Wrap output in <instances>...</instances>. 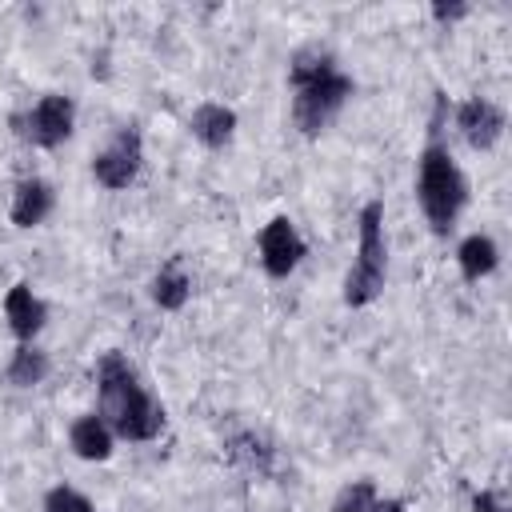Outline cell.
Listing matches in <instances>:
<instances>
[{"instance_id": "cell-12", "label": "cell", "mask_w": 512, "mask_h": 512, "mask_svg": "<svg viewBox=\"0 0 512 512\" xmlns=\"http://www.w3.org/2000/svg\"><path fill=\"white\" fill-rule=\"evenodd\" d=\"M72 448H76V456H84V460H104V456L112 452V432H108V424L96 420V416L76 420V424H72Z\"/></svg>"}, {"instance_id": "cell-18", "label": "cell", "mask_w": 512, "mask_h": 512, "mask_svg": "<svg viewBox=\"0 0 512 512\" xmlns=\"http://www.w3.org/2000/svg\"><path fill=\"white\" fill-rule=\"evenodd\" d=\"M472 512H504V508L496 504V496H492V492H480V496L472 500Z\"/></svg>"}, {"instance_id": "cell-14", "label": "cell", "mask_w": 512, "mask_h": 512, "mask_svg": "<svg viewBox=\"0 0 512 512\" xmlns=\"http://www.w3.org/2000/svg\"><path fill=\"white\" fill-rule=\"evenodd\" d=\"M152 296H156V304H160V308H180V304L188 300V276H184L176 264H168V268L156 276Z\"/></svg>"}, {"instance_id": "cell-19", "label": "cell", "mask_w": 512, "mask_h": 512, "mask_svg": "<svg viewBox=\"0 0 512 512\" xmlns=\"http://www.w3.org/2000/svg\"><path fill=\"white\" fill-rule=\"evenodd\" d=\"M432 12H436V20H456V16H464V4H436Z\"/></svg>"}, {"instance_id": "cell-9", "label": "cell", "mask_w": 512, "mask_h": 512, "mask_svg": "<svg viewBox=\"0 0 512 512\" xmlns=\"http://www.w3.org/2000/svg\"><path fill=\"white\" fill-rule=\"evenodd\" d=\"M4 316H8V324H12V332L20 340H32L40 332V324H44V304L32 296L28 284H16L8 292V300H4Z\"/></svg>"}, {"instance_id": "cell-13", "label": "cell", "mask_w": 512, "mask_h": 512, "mask_svg": "<svg viewBox=\"0 0 512 512\" xmlns=\"http://www.w3.org/2000/svg\"><path fill=\"white\" fill-rule=\"evenodd\" d=\"M456 256H460V268H464L468 280H480V276H488L496 268V244L488 236H468Z\"/></svg>"}, {"instance_id": "cell-7", "label": "cell", "mask_w": 512, "mask_h": 512, "mask_svg": "<svg viewBox=\"0 0 512 512\" xmlns=\"http://www.w3.org/2000/svg\"><path fill=\"white\" fill-rule=\"evenodd\" d=\"M28 140L32 144H44V148H52V144H60L68 132H72V100L68 96H44L32 112H28Z\"/></svg>"}, {"instance_id": "cell-6", "label": "cell", "mask_w": 512, "mask_h": 512, "mask_svg": "<svg viewBox=\"0 0 512 512\" xmlns=\"http://www.w3.org/2000/svg\"><path fill=\"white\" fill-rule=\"evenodd\" d=\"M260 256H264V268H268L272 276H288V272L300 264V256H304V240L296 236L292 220L276 216V220L260 232Z\"/></svg>"}, {"instance_id": "cell-4", "label": "cell", "mask_w": 512, "mask_h": 512, "mask_svg": "<svg viewBox=\"0 0 512 512\" xmlns=\"http://www.w3.org/2000/svg\"><path fill=\"white\" fill-rule=\"evenodd\" d=\"M384 288V240H380V204H368L360 212V256L344 280V300L352 308L376 300Z\"/></svg>"}, {"instance_id": "cell-20", "label": "cell", "mask_w": 512, "mask_h": 512, "mask_svg": "<svg viewBox=\"0 0 512 512\" xmlns=\"http://www.w3.org/2000/svg\"><path fill=\"white\" fill-rule=\"evenodd\" d=\"M372 512H404V504L400 500H376Z\"/></svg>"}, {"instance_id": "cell-5", "label": "cell", "mask_w": 512, "mask_h": 512, "mask_svg": "<svg viewBox=\"0 0 512 512\" xmlns=\"http://www.w3.org/2000/svg\"><path fill=\"white\" fill-rule=\"evenodd\" d=\"M136 168H140V136L132 128H124L96 160H92V172L104 188H128L136 180Z\"/></svg>"}, {"instance_id": "cell-17", "label": "cell", "mask_w": 512, "mask_h": 512, "mask_svg": "<svg viewBox=\"0 0 512 512\" xmlns=\"http://www.w3.org/2000/svg\"><path fill=\"white\" fill-rule=\"evenodd\" d=\"M44 512H92V504L72 488H52L44 500Z\"/></svg>"}, {"instance_id": "cell-16", "label": "cell", "mask_w": 512, "mask_h": 512, "mask_svg": "<svg viewBox=\"0 0 512 512\" xmlns=\"http://www.w3.org/2000/svg\"><path fill=\"white\" fill-rule=\"evenodd\" d=\"M372 504H376V488L368 480H356L336 496V512H372Z\"/></svg>"}, {"instance_id": "cell-8", "label": "cell", "mask_w": 512, "mask_h": 512, "mask_svg": "<svg viewBox=\"0 0 512 512\" xmlns=\"http://www.w3.org/2000/svg\"><path fill=\"white\" fill-rule=\"evenodd\" d=\"M456 120H460V132H464V140L472 148H492L500 140V132H504V112L492 100H484V96L464 100Z\"/></svg>"}, {"instance_id": "cell-2", "label": "cell", "mask_w": 512, "mask_h": 512, "mask_svg": "<svg viewBox=\"0 0 512 512\" xmlns=\"http://www.w3.org/2000/svg\"><path fill=\"white\" fill-rule=\"evenodd\" d=\"M292 84H296L292 116H296V124H300L308 136H316V132L340 112V104H344L348 92H352V80L340 76L328 56H296V64H292Z\"/></svg>"}, {"instance_id": "cell-3", "label": "cell", "mask_w": 512, "mask_h": 512, "mask_svg": "<svg viewBox=\"0 0 512 512\" xmlns=\"http://www.w3.org/2000/svg\"><path fill=\"white\" fill-rule=\"evenodd\" d=\"M420 204L436 232H448L464 208V176L444 148H428L420 156Z\"/></svg>"}, {"instance_id": "cell-15", "label": "cell", "mask_w": 512, "mask_h": 512, "mask_svg": "<svg viewBox=\"0 0 512 512\" xmlns=\"http://www.w3.org/2000/svg\"><path fill=\"white\" fill-rule=\"evenodd\" d=\"M44 372H48L44 352H36V348H20V352L12 356L8 380H12V384H20V388H32V384H40V380H44Z\"/></svg>"}, {"instance_id": "cell-10", "label": "cell", "mask_w": 512, "mask_h": 512, "mask_svg": "<svg viewBox=\"0 0 512 512\" xmlns=\"http://www.w3.org/2000/svg\"><path fill=\"white\" fill-rule=\"evenodd\" d=\"M48 208H52V188L44 180H24L16 188V200H12V220L20 228H32L48 216Z\"/></svg>"}, {"instance_id": "cell-1", "label": "cell", "mask_w": 512, "mask_h": 512, "mask_svg": "<svg viewBox=\"0 0 512 512\" xmlns=\"http://www.w3.org/2000/svg\"><path fill=\"white\" fill-rule=\"evenodd\" d=\"M100 408H104L108 424L128 440H152L164 424L160 404L136 384L132 368L116 352H108L100 360Z\"/></svg>"}, {"instance_id": "cell-11", "label": "cell", "mask_w": 512, "mask_h": 512, "mask_svg": "<svg viewBox=\"0 0 512 512\" xmlns=\"http://www.w3.org/2000/svg\"><path fill=\"white\" fill-rule=\"evenodd\" d=\"M232 128H236V116H232V108H224V104H200V108L192 112V132H196L208 148L228 144Z\"/></svg>"}]
</instances>
